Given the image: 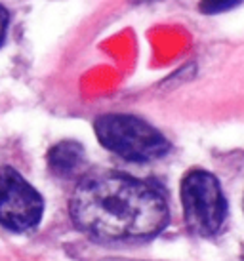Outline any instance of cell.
Masks as SVG:
<instances>
[{
    "label": "cell",
    "instance_id": "cell-1",
    "mask_svg": "<svg viewBox=\"0 0 244 261\" xmlns=\"http://www.w3.org/2000/svg\"><path fill=\"white\" fill-rule=\"evenodd\" d=\"M69 212L80 231L103 240L151 239L168 225L157 185L122 172H95L77 185Z\"/></svg>",
    "mask_w": 244,
    "mask_h": 261
},
{
    "label": "cell",
    "instance_id": "cell-2",
    "mask_svg": "<svg viewBox=\"0 0 244 261\" xmlns=\"http://www.w3.org/2000/svg\"><path fill=\"white\" fill-rule=\"evenodd\" d=\"M93 128L101 145L130 162H153L170 151L168 139L137 116L103 115Z\"/></svg>",
    "mask_w": 244,
    "mask_h": 261
},
{
    "label": "cell",
    "instance_id": "cell-3",
    "mask_svg": "<svg viewBox=\"0 0 244 261\" xmlns=\"http://www.w3.org/2000/svg\"><path fill=\"white\" fill-rule=\"evenodd\" d=\"M181 204L187 227L201 237H212L227 218L222 185L204 170H193L181 181Z\"/></svg>",
    "mask_w": 244,
    "mask_h": 261
},
{
    "label": "cell",
    "instance_id": "cell-4",
    "mask_svg": "<svg viewBox=\"0 0 244 261\" xmlns=\"http://www.w3.org/2000/svg\"><path fill=\"white\" fill-rule=\"evenodd\" d=\"M44 202L33 185L12 168L0 170V223L14 232L29 231L40 223Z\"/></svg>",
    "mask_w": 244,
    "mask_h": 261
},
{
    "label": "cell",
    "instance_id": "cell-5",
    "mask_svg": "<svg viewBox=\"0 0 244 261\" xmlns=\"http://www.w3.org/2000/svg\"><path fill=\"white\" fill-rule=\"evenodd\" d=\"M86 164L84 149L75 141H61L48 152V166L59 177H75Z\"/></svg>",
    "mask_w": 244,
    "mask_h": 261
},
{
    "label": "cell",
    "instance_id": "cell-6",
    "mask_svg": "<svg viewBox=\"0 0 244 261\" xmlns=\"http://www.w3.org/2000/svg\"><path fill=\"white\" fill-rule=\"evenodd\" d=\"M240 0H201V10L206 14H217V12H225L229 8L237 6Z\"/></svg>",
    "mask_w": 244,
    "mask_h": 261
},
{
    "label": "cell",
    "instance_id": "cell-7",
    "mask_svg": "<svg viewBox=\"0 0 244 261\" xmlns=\"http://www.w3.org/2000/svg\"><path fill=\"white\" fill-rule=\"evenodd\" d=\"M6 29H8V14L6 10L0 6V42H2V38L6 35Z\"/></svg>",
    "mask_w": 244,
    "mask_h": 261
}]
</instances>
